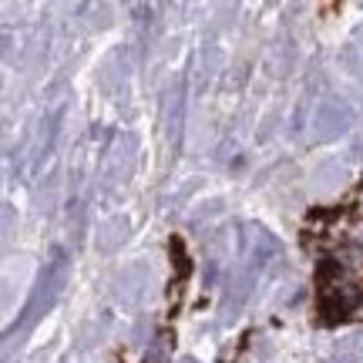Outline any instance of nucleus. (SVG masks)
<instances>
[{
  "instance_id": "obj_1",
  "label": "nucleus",
  "mask_w": 363,
  "mask_h": 363,
  "mask_svg": "<svg viewBox=\"0 0 363 363\" xmlns=\"http://www.w3.org/2000/svg\"><path fill=\"white\" fill-rule=\"evenodd\" d=\"M65 279H67V259H65V252H61V249H54L51 262L44 266L38 286H34V293H30V299H27L24 316H21V323H17L21 330H27V326L34 323L40 313L51 310L54 299L61 296V289H65ZM17 326H13V330H17ZM13 330H7V337H13Z\"/></svg>"
},
{
  "instance_id": "obj_8",
  "label": "nucleus",
  "mask_w": 363,
  "mask_h": 363,
  "mask_svg": "<svg viewBox=\"0 0 363 363\" xmlns=\"http://www.w3.org/2000/svg\"><path fill=\"white\" fill-rule=\"evenodd\" d=\"M357 44H360V48H363V27H360V34H357Z\"/></svg>"
},
{
  "instance_id": "obj_2",
  "label": "nucleus",
  "mask_w": 363,
  "mask_h": 363,
  "mask_svg": "<svg viewBox=\"0 0 363 363\" xmlns=\"http://www.w3.org/2000/svg\"><path fill=\"white\" fill-rule=\"evenodd\" d=\"M320 306L330 316H350V313L363 310V286L353 283V279H343V276H333V279H323L320 286Z\"/></svg>"
},
{
  "instance_id": "obj_5",
  "label": "nucleus",
  "mask_w": 363,
  "mask_h": 363,
  "mask_svg": "<svg viewBox=\"0 0 363 363\" xmlns=\"http://www.w3.org/2000/svg\"><path fill=\"white\" fill-rule=\"evenodd\" d=\"M182 121H185V84H175L169 91V101H165V135H169V148L179 152L182 145Z\"/></svg>"
},
{
  "instance_id": "obj_6",
  "label": "nucleus",
  "mask_w": 363,
  "mask_h": 363,
  "mask_svg": "<svg viewBox=\"0 0 363 363\" xmlns=\"http://www.w3.org/2000/svg\"><path fill=\"white\" fill-rule=\"evenodd\" d=\"M169 350H172V343H169V337L162 333L158 340H152V347L145 353V363H169Z\"/></svg>"
},
{
  "instance_id": "obj_3",
  "label": "nucleus",
  "mask_w": 363,
  "mask_h": 363,
  "mask_svg": "<svg viewBox=\"0 0 363 363\" xmlns=\"http://www.w3.org/2000/svg\"><path fill=\"white\" fill-rule=\"evenodd\" d=\"M350 125H353V108L343 98H323L316 104V111H313V138L316 142L340 138Z\"/></svg>"
},
{
  "instance_id": "obj_4",
  "label": "nucleus",
  "mask_w": 363,
  "mask_h": 363,
  "mask_svg": "<svg viewBox=\"0 0 363 363\" xmlns=\"http://www.w3.org/2000/svg\"><path fill=\"white\" fill-rule=\"evenodd\" d=\"M131 162H135V138H131V135H118L115 145H111V152H108L104 172H101L104 189H111V185H118V182L128 179Z\"/></svg>"
},
{
  "instance_id": "obj_7",
  "label": "nucleus",
  "mask_w": 363,
  "mask_h": 363,
  "mask_svg": "<svg viewBox=\"0 0 363 363\" xmlns=\"http://www.w3.org/2000/svg\"><path fill=\"white\" fill-rule=\"evenodd\" d=\"M104 233H111V235H104V239H98V246H101L104 252H111L118 239H125V233H128V222H125V219H115L111 225H108V229H104Z\"/></svg>"
}]
</instances>
